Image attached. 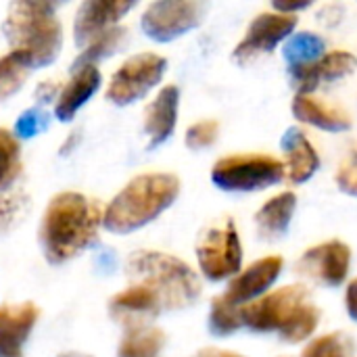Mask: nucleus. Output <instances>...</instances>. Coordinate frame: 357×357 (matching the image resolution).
I'll list each match as a JSON object with an SVG mask.
<instances>
[{
  "mask_svg": "<svg viewBox=\"0 0 357 357\" xmlns=\"http://www.w3.org/2000/svg\"><path fill=\"white\" fill-rule=\"evenodd\" d=\"M165 67L167 61L155 52L134 54L113 73L107 88V98L115 105H130L142 98L161 82Z\"/></svg>",
  "mask_w": 357,
  "mask_h": 357,
  "instance_id": "nucleus-8",
  "label": "nucleus"
},
{
  "mask_svg": "<svg viewBox=\"0 0 357 357\" xmlns=\"http://www.w3.org/2000/svg\"><path fill=\"white\" fill-rule=\"evenodd\" d=\"M284 61L289 67H303V65H314L326 54V42L312 31H299L293 33L284 42Z\"/></svg>",
  "mask_w": 357,
  "mask_h": 357,
  "instance_id": "nucleus-21",
  "label": "nucleus"
},
{
  "mask_svg": "<svg viewBox=\"0 0 357 357\" xmlns=\"http://www.w3.org/2000/svg\"><path fill=\"white\" fill-rule=\"evenodd\" d=\"M293 115L310 123L314 128H320L324 132H345L351 128V117L347 111H343L337 105L324 102L312 94H297L293 100Z\"/></svg>",
  "mask_w": 357,
  "mask_h": 357,
  "instance_id": "nucleus-18",
  "label": "nucleus"
},
{
  "mask_svg": "<svg viewBox=\"0 0 357 357\" xmlns=\"http://www.w3.org/2000/svg\"><path fill=\"white\" fill-rule=\"evenodd\" d=\"M126 38H128V29L121 27V25H115V27L102 31V33L96 36V38L82 50V54L75 59L73 71L79 69V67L94 65L96 61H102V59L111 56L115 50H119V48L126 44Z\"/></svg>",
  "mask_w": 357,
  "mask_h": 357,
  "instance_id": "nucleus-24",
  "label": "nucleus"
},
{
  "mask_svg": "<svg viewBox=\"0 0 357 357\" xmlns=\"http://www.w3.org/2000/svg\"><path fill=\"white\" fill-rule=\"evenodd\" d=\"M109 312L115 322L126 326V331H134L149 326V322L159 316L161 305L151 289L142 284H130L111 299Z\"/></svg>",
  "mask_w": 357,
  "mask_h": 357,
  "instance_id": "nucleus-14",
  "label": "nucleus"
},
{
  "mask_svg": "<svg viewBox=\"0 0 357 357\" xmlns=\"http://www.w3.org/2000/svg\"><path fill=\"white\" fill-rule=\"evenodd\" d=\"M351 268V249L343 241H326L307 249L299 261L297 272L324 282L328 287H339L347 280Z\"/></svg>",
  "mask_w": 357,
  "mask_h": 357,
  "instance_id": "nucleus-11",
  "label": "nucleus"
},
{
  "mask_svg": "<svg viewBox=\"0 0 357 357\" xmlns=\"http://www.w3.org/2000/svg\"><path fill=\"white\" fill-rule=\"evenodd\" d=\"M46 123H48V117L42 111H38V109L25 111L19 117V121H17V134H21V136H33L40 130H44Z\"/></svg>",
  "mask_w": 357,
  "mask_h": 357,
  "instance_id": "nucleus-32",
  "label": "nucleus"
},
{
  "mask_svg": "<svg viewBox=\"0 0 357 357\" xmlns=\"http://www.w3.org/2000/svg\"><path fill=\"white\" fill-rule=\"evenodd\" d=\"M180 195V180L174 174H140L105 207L107 230L128 234L159 218Z\"/></svg>",
  "mask_w": 357,
  "mask_h": 357,
  "instance_id": "nucleus-3",
  "label": "nucleus"
},
{
  "mask_svg": "<svg viewBox=\"0 0 357 357\" xmlns=\"http://www.w3.org/2000/svg\"><path fill=\"white\" fill-rule=\"evenodd\" d=\"M21 172V144L15 134L0 128V190H6Z\"/></svg>",
  "mask_w": 357,
  "mask_h": 357,
  "instance_id": "nucleus-26",
  "label": "nucleus"
},
{
  "mask_svg": "<svg viewBox=\"0 0 357 357\" xmlns=\"http://www.w3.org/2000/svg\"><path fill=\"white\" fill-rule=\"evenodd\" d=\"M345 307H347V314L357 322V278H354L347 284V291H345Z\"/></svg>",
  "mask_w": 357,
  "mask_h": 357,
  "instance_id": "nucleus-35",
  "label": "nucleus"
},
{
  "mask_svg": "<svg viewBox=\"0 0 357 357\" xmlns=\"http://www.w3.org/2000/svg\"><path fill=\"white\" fill-rule=\"evenodd\" d=\"M54 8V4L40 0H19L8 6L2 29L10 52L29 69L52 63L61 52L63 27Z\"/></svg>",
  "mask_w": 357,
  "mask_h": 357,
  "instance_id": "nucleus-2",
  "label": "nucleus"
},
{
  "mask_svg": "<svg viewBox=\"0 0 357 357\" xmlns=\"http://www.w3.org/2000/svg\"><path fill=\"white\" fill-rule=\"evenodd\" d=\"M180 107V90L176 86H165L146 107L144 113V132L149 134V146L155 149L163 144L176 128Z\"/></svg>",
  "mask_w": 357,
  "mask_h": 357,
  "instance_id": "nucleus-17",
  "label": "nucleus"
},
{
  "mask_svg": "<svg viewBox=\"0 0 357 357\" xmlns=\"http://www.w3.org/2000/svg\"><path fill=\"white\" fill-rule=\"evenodd\" d=\"M134 8L132 0H88L75 13L73 33L77 44H90L102 31L115 27L119 19Z\"/></svg>",
  "mask_w": 357,
  "mask_h": 357,
  "instance_id": "nucleus-13",
  "label": "nucleus"
},
{
  "mask_svg": "<svg viewBox=\"0 0 357 357\" xmlns=\"http://www.w3.org/2000/svg\"><path fill=\"white\" fill-rule=\"evenodd\" d=\"M312 2L310 0H305V2H287V0H274V10L276 13H282V15H297L299 10H303V8H307Z\"/></svg>",
  "mask_w": 357,
  "mask_h": 357,
  "instance_id": "nucleus-34",
  "label": "nucleus"
},
{
  "mask_svg": "<svg viewBox=\"0 0 357 357\" xmlns=\"http://www.w3.org/2000/svg\"><path fill=\"white\" fill-rule=\"evenodd\" d=\"M15 201H19V199L17 197H4V199H0V230L6 228V224L13 220V215H15V211L19 207V203H15Z\"/></svg>",
  "mask_w": 357,
  "mask_h": 357,
  "instance_id": "nucleus-33",
  "label": "nucleus"
},
{
  "mask_svg": "<svg viewBox=\"0 0 357 357\" xmlns=\"http://www.w3.org/2000/svg\"><path fill=\"white\" fill-rule=\"evenodd\" d=\"M105 209L79 192H59L50 199L42 226L40 241L50 264H63L84 251L102 224Z\"/></svg>",
  "mask_w": 357,
  "mask_h": 357,
  "instance_id": "nucleus-1",
  "label": "nucleus"
},
{
  "mask_svg": "<svg viewBox=\"0 0 357 357\" xmlns=\"http://www.w3.org/2000/svg\"><path fill=\"white\" fill-rule=\"evenodd\" d=\"M284 174L293 184H303L320 169V155L301 128H291L282 136Z\"/></svg>",
  "mask_w": 357,
  "mask_h": 357,
  "instance_id": "nucleus-16",
  "label": "nucleus"
},
{
  "mask_svg": "<svg viewBox=\"0 0 357 357\" xmlns=\"http://www.w3.org/2000/svg\"><path fill=\"white\" fill-rule=\"evenodd\" d=\"M197 259L207 280L234 278L243 268V245L232 220L207 228L197 243Z\"/></svg>",
  "mask_w": 357,
  "mask_h": 357,
  "instance_id": "nucleus-6",
  "label": "nucleus"
},
{
  "mask_svg": "<svg viewBox=\"0 0 357 357\" xmlns=\"http://www.w3.org/2000/svg\"><path fill=\"white\" fill-rule=\"evenodd\" d=\"M195 357H245L234 351H226V349H201Z\"/></svg>",
  "mask_w": 357,
  "mask_h": 357,
  "instance_id": "nucleus-37",
  "label": "nucleus"
},
{
  "mask_svg": "<svg viewBox=\"0 0 357 357\" xmlns=\"http://www.w3.org/2000/svg\"><path fill=\"white\" fill-rule=\"evenodd\" d=\"M349 351L351 343L347 341V337H343L341 333H331L310 341L301 351V357H347Z\"/></svg>",
  "mask_w": 357,
  "mask_h": 357,
  "instance_id": "nucleus-29",
  "label": "nucleus"
},
{
  "mask_svg": "<svg viewBox=\"0 0 357 357\" xmlns=\"http://www.w3.org/2000/svg\"><path fill=\"white\" fill-rule=\"evenodd\" d=\"M75 142H77V132H73V134L69 136V140H67V142L63 144V149H61V153H69V151L73 149V144H75Z\"/></svg>",
  "mask_w": 357,
  "mask_h": 357,
  "instance_id": "nucleus-38",
  "label": "nucleus"
},
{
  "mask_svg": "<svg viewBox=\"0 0 357 357\" xmlns=\"http://www.w3.org/2000/svg\"><path fill=\"white\" fill-rule=\"evenodd\" d=\"M165 345V335L157 328L144 326L126 331V337L119 345V357H157Z\"/></svg>",
  "mask_w": 357,
  "mask_h": 357,
  "instance_id": "nucleus-23",
  "label": "nucleus"
},
{
  "mask_svg": "<svg viewBox=\"0 0 357 357\" xmlns=\"http://www.w3.org/2000/svg\"><path fill=\"white\" fill-rule=\"evenodd\" d=\"M38 322V307L29 301L0 305V357H23V343Z\"/></svg>",
  "mask_w": 357,
  "mask_h": 357,
  "instance_id": "nucleus-15",
  "label": "nucleus"
},
{
  "mask_svg": "<svg viewBox=\"0 0 357 357\" xmlns=\"http://www.w3.org/2000/svg\"><path fill=\"white\" fill-rule=\"evenodd\" d=\"M128 276L155 293L161 310H182L201 295L197 272L182 259L161 251H138L128 259Z\"/></svg>",
  "mask_w": 357,
  "mask_h": 357,
  "instance_id": "nucleus-4",
  "label": "nucleus"
},
{
  "mask_svg": "<svg viewBox=\"0 0 357 357\" xmlns=\"http://www.w3.org/2000/svg\"><path fill=\"white\" fill-rule=\"evenodd\" d=\"M29 67L13 52L0 56V100L13 96L27 79Z\"/></svg>",
  "mask_w": 357,
  "mask_h": 357,
  "instance_id": "nucleus-28",
  "label": "nucleus"
},
{
  "mask_svg": "<svg viewBox=\"0 0 357 357\" xmlns=\"http://www.w3.org/2000/svg\"><path fill=\"white\" fill-rule=\"evenodd\" d=\"M297 23H299L297 15H282L276 10L259 13L251 21L247 36L234 48V59L245 65L261 54L272 52L280 42H287L293 36Z\"/></svg>",
  "mask_w": 357,
  "mask_h": 357,
  "instance_id": "nucleus-10",
  "label": "nucleus"
},
{
  "mask_svg": "<svg viewBox=\"0 0 357 357\" xmlns=\"http://www.w3.org/2000/svg\"><path fill=\"white\" fill-rule=\"evenodd\" d=\"M284 268V259L280 255H268L253 261L249 268L241 270L228 284L224 297L234 305H247L259 297H264L272 284L280 278Z\"/></svg>",
  "mask_w": 357,
  "mask_h": 357,
  "instance_id": "nucleus-12",
  "label": "nucleus"
},
{
  "mask_svg": "<svg viewBox=\"0 0 357 357\" xmlns=\"http://www.w3.org/2000/svg\"><path fill=\"white\" fill-rule=\"evenodd\" d=\"M100 86V71L94 65L79 67L73 71L67 86L56 96L54 115L61 121H69L82 105H86Z\"/></svg>",
  "mask_w": 357,
  "mask_h": 357,
  "instance_id": "nucleus-19",
  "label": "nucleus"
},
{
  "mask_svg": "<svg viewBox=\"0 0 357 357\" xmlns=\"http://www.w3.org/2000/svg\"><path fill=\"white\" fill-rule=\"evenodd\" d=\"M241 328H243L241 305H234L224 295L215 297L209 310V331L215 337H230Z\"/></svg>",
  "mask_w": 357,
  "mask_h": 357,
  "instance_id": "nucleus-25",
  "label": "nucleus"
},
{
  "mask_svg": "<svg viewBox=\"0 0 357 357\" xmlns=\"http://www.w3.org/2000/svg\"><path fill=\"white\" fill-rule=\"evenodd\" d=\"M284 163L266 153H238L215 161L211 180L226 192H255L284 178Z\"/></svg>",
  "mask_w": 357,
  "mask_h": 357,
  "instance_id": "nucleus-5",
  "label": "nucleus"
},
{
  "mask_svg": "<svg viewBox=\"0 0 357 357\" xmlns=\"http://www.w3.org/2000/svg\"><path fill=\"white\" fill-rule=\"evenodd\" d=\"M320 324V310L314 305V303H303L299 305L291 316L289 320L280 326V339L284 343H291V345H297V343H303L307 341L316 328Z\"/></svg>",
  "mask_w": 357,
  "mask_h": 357,
  "instance_id": "nucleus-22",
  "label": "nucleus"
},
{
  "mask_svg": "<svg viewBox=\"0 0 357 357\" xmlns=\"http://www.w3.org/2000/svg\"><path fill=\"white\" fill-rule=\"evenodd\" d=\"M357 67V56L351 54L349 50H331L326 52L318 63H316V71L320 82H335L341 79L349 73H354Z\"/></svg>",
  "mask_w": 357,
  "mask_h": 357,
  "instance_id": "nucleus-27",
  "label": "nucleus"
},
{
  "mask_svg": "<svg viewBox=\"0 0 357 357\" xmlns=\"http://www.w3.org/2000/svg\"><path fill=\"white\" fill-rule=\"evenodd\" d=\"M54 94H56V86H52L50 82L40 84V88H38V98H40L42 102H46V100L54 98ZM56 96H59V94H56Z\"/></svg>",
  "mask_w": 357,
  "mask_h": 357,
  "instance_id": "nucleus-36",
  "label": "nucleus"
},
{
  "mask_svg": "<svg viewBox=\"0 0 357 357\" xmlns=\"http://www.w3.org/2000/svg\"><path fill=\"white\" fill-rule=\"evenodd\" d=\"M59 357H90V356H84V354H77V351H67V354H61Z\"/></svg>",
  "mask_w": 357,
  "mask_h": 357,
  "instance_id": "nucleus-39",
  "label": "nucleus"
},
{
  "mask_svg": "<svg viewBox=\"0 0 357 357\" xmlns=\"http://www.w3.org/2000/svg\"><path fill=\"white\" fill-rule=\"evenodd\" d=\"M218 136H220V123L215 119H203L186 130V146L195 151L207 149L218 140Z\"/></svg>",
  "mask_w": 357,
  "mask_h": 357,
  "instance_id": "nucleus-30",
  "label": "nucleus"
},
{
  "mask_svg": "<svg viewBox=\"0 0 357 357\" xmlns=\"http://www.w3.org/2000/svg\"><path fill=\"white\" fill-rule=\"evenodd\" d=\"M205 4L195 0H159L142 13V29L157 42H169L203 21Z\"/></svg>",
  "mask_w": 357,
  "mask_h": 357,
  "instance_id": "nucleus-9",
  "label": "nucleus"
},
{
  "mask_svg": "<svg viewBox=\"0 0 357 357\" xmlns=\"http://www.w3.org/2000/svg\"><path fill=\"white\" fill-rule=\"evenodd\" d=\"M295 209H297V197L291 190H284V192L268 199L255 215V224H257L259 234L264 238L282 236L293 222Z\"/></svg>",
  "mask_w": 357,
  "mask_h": 357,
  "instance_id": "nucleus-20",
  "label": "nucleus"
},
{
  "mask_svg": "<svg viewBox=\"0 0 357 357\" xmlns=\"http://www.w3.org/2000/svg\"><path fill=\"white\" fill-rule=\"evenodd\" d=\"M310 301V291L305 284H287L264 297L241 305V320L253 333H272L289 320V316L303 303Z\"/></svg>",
  "mask_w": 357,
  "mask_h": 357,
  "instance_id": "nucleus-7",
  "label": "nucleus"
},
{
  "mask_svg": "<svg viewBox=\"0 0 357 357\" xmlns=\"http://www.w3.org/2000/svg\"><path fill=\"white\" fill-rule=\"evenodd\" d=\"M337 186L343 192H347L351 197H357V149L339 165Z\"/></svg>",
  "mask_w": 357,
  "mask_h": 357,
  "instance_id": "nucleus-31",
  "label": "nucleus"
}]
</instances>
